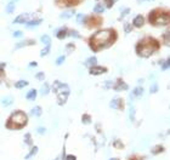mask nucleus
<instances>
[{"mask_svg": "<svg viewBox=\"0 0 170 160\" xmlns=\"http://www.w3.org/2000/svg\"><path fill=\"white\" fill-rule=\"evenodd\" d=\"M113 38L114 34L111 29L100 30L91 38V47L94 49V51H99L103 47H107L113 41Z\"/></svg>", "mask_w": 170, "mask_h": 160, "instance_id": "nucleus-1", "label": "nucleus"}, {"mask_svg": "<svg viewBox=\"0 0 170 160\" xmlns=\"http://www.w3.org/2000/svg\"><path fill=\"white\" fill-rule=\"evenodd\" d=\"M27 121H28L27 115L23 112L18 111V112H15L10 117L9 121L6 122V126L9 129H22L27 124Z\"/></svg>", "mask_w": 170, "mask_h": 160, "instance_id": "nucleus-2", "label": "nucleus"}, {"mask_svg": "<svg viewBox=\"0 0 170 160\" xmlns=\"http://www.w3.org/2000/svg\"><path fill=\"white\" fill-rule=\"evenodd\" d=\"M149 41H147V40H145V41H141L139 45H137V53L140 55L141 57H149L151 55H152L155 49L158 47V45L155 41H152L151 39H148Z\"/></svg>", "mask_w": 170, "mask_h": 160, "instance_id": "nucleus-3", "label": "nucleus"}, {"mask_svg": "<svg viewBox=\"0 0 170 160\" xmlns=\"http://www.w3.org/2000/svg\"><path fill=\"white\" fill-rule=\"evenodd\" d=\"M151 22L152 23H154L155 26H165V24H168L169 23V15L168 13H163V12H160V13H151Z\"/></svg>", "mask_w": 170, "mask_h": 160, "instance_id": "nucleus-4", "label": "nucleus"}, {"mask_svg": "<svg viewBox=\"0 0 170 160\" xmlns=\"http://www.w3.org/2000/svg\"><path fill=\"white\" fill-rule=\"evenodd\" d=\"M107 70H106V68L103 67H99V66H93L90 68V74L93 75H100V74H103V73H106Z\"/></svg>", "mask_w": 170, "mask_h": 160, "instance_id": "nucleus-5", "label": "nucleus"}, {"mask_svg": "<svg viewBox=\"0 0 170 160\" xmlns=\"http://www.w3.org/2000/svg\"><path fill=\"white\" fill-rule=\"evenodd\" d=\"M69 95V91H65V92H57V102L58 104H65L67 101V97Z\"/></svg>", "mask_w": 170, "mask_h": 160, "instance_id": "nucleus-6", "label": "nucleus"}, {"mask_svg": "<svg viewBox=\"0 0 170 160\" xmlns=\"http://www.w3.org/2000/svg\"><path fill=\"white\" fill-rule=\"evenodd\" d=\"M144 23H145V18H144V16H141V15L136 16L134 18V21H132V26L136 27V28H141V27L144 26Z\"/></svg>", "mask_w": 170, "mask_h": 160, "instance_id": "nucleus-7", "label": "nucleus"}, {"mask_svg": "<svg viewBox=\"0 0 170 160\" xmlns=\"http://www.w3.org/2000/svg\"><path fill=\"white\" fill-rule=\"evenodd\" d=\"M28 13H22V15H20V16H17L16 18H15V21H13V23H26L27 22V20H28Z\"/></svg>", "mask_w": 170, "mask_h": 160, "instance_id": "nucleus-8", "label": "nucleus"}, {"mask_svg": "<svg viewBox=\"0 0 170 160\" xmlns=\"http://www.w3.org/2000/svg\"><path fill=\"white\" fill-rule=\"evenodd\" d=\"M126 89H128V85L122 80H118V83L114 84V90H117V91H122V90H126Z\"/></svg>", "mask_w": 170, "mask_h": 160, "instance_id": "nucleus-9", "label": "nucleus"}, {"mask_svg": "<svg viewBox=\"0 0 170 160\" xmlns=\"http://www.w3.org/2000/svg\"><path fill=\"white\" fill-rule=\"evenodd\" d=\"M41 22H43L41 20H32V21H27V22H26V26H27V27H29V28H32V27L39 26Z\"/></svg>", "mask_w": 170, "mask_h": 160, "instance_id": "nucleus-10", "label": "nucleus"}, {"mask_svg": "<svg viewBox=\"0 0 170 160\" xmlns=\"http://www.w3.org/2000/svg\"><path fill=\"white\" fill-rule=\"evenodd\" d=\"M55 34H56V36H57L58 39H63L66 36V34H67V29L66 28H62V29H60L57 32H55Z\"/></svg>", "mask_w": 170, "mask_h": 160, "instance_id": "nucleus-11", "label": "nucleus"}, {"mask_svg": "<svg viewBox=\"0 0 170 160\" xmlns=\"http://www.w3.org/2000/svg\"><path fill=\"white\" fill-rule=\"evenodd\" d=\"M1 103H3L4 107L11 106V104L13 103V98H12V97H4V98L1 99Z\"/></svg>", "mask_w": 170, "mask_h": 160, "instance_id": "nucleus-12", "label": "nucleus"}, {"mask_svg": "<svg viewBox=\"0 0 170 160\" xmlns=\"http://www.w3.org/2000/svg\"><path fill=\"white\" fill-rule=\"evenodd\" d=\"M74 13H75V11H73V10H69V11H66V12H62L61 13V18H71L72 16H74Z\"/></svg>", "mask_w": 170, "mask_h": 160, "instance_id": "nucleus-13", "label": "nucleus"}, {"mask_svg": "<svg viewBox=\"0 0 170 160\" xmlns=\"http://www.w3.org/2000/svg\"><path fill=\"white\" fill-rule=\"evenodd\" d=\"M30 113H32V115L40 117V115H41V113H43V111H41V108H40V107H34V108L30 111Z\"/></svg>", "mask_w": 170, "mask_h": 160, "instance_id": "nucleus-14", "label": "nucleus"}, {"mask_svg": "<svg viewBox=\"0 0 170 160\" xmlns=\"http://www.w3.org/2000/svg\"><path fill=\"white\" fill-rule=\"evenodd\" d=\"M13 11H15V1H10L7 4V6H6V12L7 13H12Z\"/></svg>", "mask_w": 170, "mask_h": 160, "instance_id": "nucleus-15", "label": "nucleus"}, {"mask_svg": "<svg viewBox=\"0 0 170 160\" xmlns=\"http://www.w3.org/2000/svg\"><path fill=\"white\" fill-rule=\"evenodd\" d=\"M27 98L29 99V101H33V99L36 98V90H30L28 93H27Z\"/></svg>", "mask_w": 170, "mask_h": 160, "instance_id": "nucleus-16", "label": "nucleus"}, {"mask_svg": "<svg viewBox=\"0 0 170 160\" xmlns=\"http://www.w3.org/2000/svg\"><path fill=\"white\" fill-rule=\"evenodd\" d=\"M142 93H144V89H142V88H136L134 90V92L131 93V96H134V97H140Z\"/></svg>", "mask_w": 170, "mask_h": 160, "instance_id": "nucleus-17", "label": "nucleus"}, {"mask_svg": "<svg viewBox=\"0 0 170 160\" xmlns=\"http://www.w3.org/2000/svg\"><path fill=\"white\" fill-rule=\"evenodd\" d=\"M96 63H97V59H96V57H90L88 61L85 62V65L93 67V66H96Z\"/></svg>", "mask_w": 170, "mask_h": 160, "instance_id": "nucleus-18", "label": "nucleus"}, {"mask_svg": "<svg viewBox=\"0 0 170 160\" xmlns=\"http://www.w3.org/2000/svg\"><path fill=\"white\" fill-rule=\"evenodd\" d=\"M94 11L97 13H102V12H105V6L101 5V4H97V5L94 7Z\"/></svg>", "mask_w": 170, "mask_h": 160, "instance_id": "nucleus-19", "label": "nucleus"}, {"mask_svg": "<svg viewBox=\"0 0 170 160\" xmlns=\"http://www.w3.org/2000/svg\"><path fill=\"white\" fill-rule=\"evenodd\" d=\"M28 85V81H26V80H20V81H17L16 83V88L17 89H22V88H24V86Z\"/></svg>", "mask_w": 170, "mask_h": 160, "instance_id": "nucleus-20", "label": "nucleus"}, {"mask_svg": "<svg viewBox=\"0 0 170 160\" xmlns=\"http://www.w3.org/2000/svg\"><path fill=\"white\" fill-rule=\"evenodd\" d=\"M119 102H120V99H119V98H114V99H112V101H111L109 106H111V108H118Z\"/></svg>", "mask_w": 170, "mask_h": 160, "instance_id": "nucleus-21", "label": "nucleus"}, {"mask_svg": "<svg viewBox=\"0 0 170 160\" xmlns=\"http://www.w3.org/2000/svg\"><path fill=\"white\" fill-rule=\"evenodd\" d=\"M50 89V86L48 85V84H44L43 85V88H41V95H43V96H45V95H48L49 93V90Z\"/></svg>", "mask_w": 170, "mask_h": 160, "instance_id": "nucleus-22", "label": "nucleus"}, {"mask_svg": "<svg viewBox=\"0 0 170 160\" xmlns=\"http://www.w3.org/2000/svg\"><path fill=\"white\" fill-rule=\"evenodd\" d=\"M85 18H86V16L85 15H83V13H79V15L77 16V22L78 23H84V21H85Z\"/></svg>", "mask_w": 170, "mask_h": 160, "instance_id": "nucleus-23", "label": "nucleus"}, {"mask_svg": "<svg viewBox=\"0 0 170 160\" xmlns=\"http://www.w3.org/2000/svg\"><path fill=\"white\" fill-rule=\"evenodd\" d=\"M41 43L45 45H50V36L49 35H43L41 36Z\"/></svg>", "mask_w": 170, "mask_h": 160, "instance_id": "nucleus-24", "label": "nucleus"}, {"mask_svg": "<svg viewBox=\"0 0 170 160\" xmlns=\"http://www.w3.org/2000/svg\"><path fill=\"white\" fill-rule=\"evenodd\" d=\"M36 152H38V147H34L33 149L30 150V153H29V154H27V157H26V159H30V158L33 157L34 154H36Z\"/></svg>", "mask_w": 170, "mask_h": 160, "instance_id": "nucleus-25", "label": "nucleus"}, {"mask_svg": "<svg viewBox=\"0 0 170 160\" xmlns=\"http://www.w3.org/2000/svg\"><path fill=\"white\" fill-rule=\"evenodd\" d=\"M169 66H170V59L168 58V59H165L164 63L162 65V69H163V70H167L168 68H169Z\"/></svg>", "mask_w": 170, "mask_h": 160, "instance_id": "nucleus-26", "label": "nucleus"}, {"mask_svg": "<svg viewBox=\"0 0 170 160\" xmlns=\"http://www.w3.org/2000/svg\"><path fill=\"white\" fill-rule=\"evenodd\" d=\"M49 52H50V45H46V47H45L43 51L40 52V55L44 57V56H46V55H49Z\"/></svg>", "mask_w": 170, "mask_h": 160, "instance_id": "nucleus-27", "label": "nucleus"}, {"mask_svg": "<svg viewBox=\"0 0 170 160\" xmlns=\"http://www.w3.org/2000/svg\"><path fill=\"white\" fill-rule=\"evenodd\" d=\"M81 121L84 122V124H90V122H91V119H90V117H89V115H83Z\"/></svg>", "mask_w": 170, "mask_h": 160, "instance_id": "nucleus-28", "label": "nucleus"}, {"mask_svg": "<svg viewBox=\"0 0 170 160\" xmlns=\"http://www.w3.org/2000/svg\"><path fill=\"white\" fill-rule=\"evenodd\" d=\"M65 58H66L65 56H60V57L57 58V61H56V65H57V66H60V65H62V63L65 62Z\"/></svg>", "mask_w": 170, "mask_h": 160, "instance_id": "nucleus-29", "label": "nucleus"}, {"mask_svg": "<svg viewBox=\"0 0 170 160\" xmlns=\"http://www.w3.org/2000/svg\"><path fill=\"white\" fill-rule=\"evenodd\" d=\"M157 91H158V85L157 84H153L152 86H151V93L157 92Z\"/></svg>", "mask_w": 170, "mask_h": 160, "instance_id": "nucleus-30", "label": "nucleus"}, {"mask_svg": "<svg viewBox=\"0 0 170 160\" xmlns=\"http://www.w3.org/2000/svg\"><path fill=\"white\" fill-rule=\"evenodd\" d=\"M22 35H23V33H22V32H20V30L13 32V36H15V38H21Z\"/></svg>", "mask_w": 170, "mask_h": 160, "instance_id": "nucleus-31", "label": "nucleus"}, {"mask_svg": "<svg viewBox=\"0 0 170 160\" xmlns=\"http://www.w3.org/2000/svg\"><path fill=\"white\" fill-rule=\"evenodd\" d=\"M134 117H135V109L131 108L130 109V120H134V119H135Z\"/></svg>", "mask_w": 170, "mask_h": 160, "instance_id": "nucleus-32", "label": "nucleus"}, {"mask_svg": "<svg viewBox=\"0 0 170 160\" xmlns=\"http://www.w3.org/2000/svg\"><path fill=\"white\" fill-rule=\"evenodd\" d=\"M26 143H28V144H32V141H30V135L28 134V135H26Z\"/></svg>", "mask_w": 170, "mask_h": 160, "instance_id": "nucleus-33", "label": "nucleus"}, {"mask_svg": "<svg viewBox=\"0 0 170 160\" xmlns=\"http://www.w3.org/2000/svg\"><path fill=\"white\" fill-rule=\"evenodd\" d=\"M44 73H38V74H36V79H39V80H43L44 79Z\"/></svg>", "mask_w": 170, "mask_h": 160, "instance_id": "nucleus-34", "label": "nucleus"}, {"mask_svg": "<svg viewBox=\"0 0 170 160\" xmlns=\"http://www.w3.org/2000/svg\"><path fill=\"white\" fill-rule=\"evenodd\" d=\"M114 3H116V0H107V7H111Z\"/></svg>", "mask_w": 170, "mask_h": 160, "instance_id": "nucleus-35", "label": "nucleus"}, {"mask_svg": "<svg viewBox=\"0 0 170 160\" xmlns=\"http://www.w3.org/2000/svg\"><path fill=\"white\" fill-rule=\"evenodd\" d=\"M71 35H72V36H75V38H80L79 33H77V32H72V33H71Z\"/></svg>", "mask_w": 170, "mask_h": 160, "instance_id": "nucleus-36", "label": "nucleus"}, {"mask_svg": "<svg viewBox=\"0 0 170 160\" xmlns=\"http://www.w3.org/2000/svg\"><path fill=\"white\" fill-rule=\"evenodd\" d=\"M66 160H75V157L74 155H68V157H66Z\"/></svg>", "mask_w": 170, "mask_h": 160, "instance_id": "nucleus-37", "label": "nucleus"}, {"mask_svg": "<svg viewBox=\"0 0 170 160\" xmlns=\"http://www.w3.org/2000/svg\"><path fill=\"white\" fill-rule=\"evenodd\" d=\"M128 13H129V9H125L123 12H122V16H126Z\"/></svg>", "mask_w": 170, "mask_h": 160, "instance_id": "nucleus-38", "label": "nucleus"}, {"mask_svg": "<svg viewBox=\"0 0 170 160\" xmlns=\"http://www.w3.org/2000/svg\"><path fill=\"white\" fill-rule=\"evenodd\" d=\"M130 29H131V27L129 24H125V32H126V33H129Z\"/></svg>", "mask_w": 170, "mask_h": 160, "instance_id": "nucleus-39", "label": "nucleus"}, {"mask_svg": "<svg viewBox=\"0 0 170 160\" xmlns=\"http://www.w3.org/2000/svg\"><path fill=\"white\" fill-rule=\"evenodd\" d=\"M39 134H43V132H45V129H43V127H40V129L38 130Z\"/></svg>", "mask_w": 170, "mask_h": 160, "instance_id": "nucleus-40", "label": "nucleus"}, {"mask_svg": "<svg viewBox=\"0 0 170 160\" xmlns=\"http://www.w3.org/2000/svg\"><path fill=\"white\" fill-rule=\"evenodd\" d=\"M35 66H38L35 62H32V63H30V67H35Z\"/></svg>", "mask_w": 170, "mask_h": 160, "instance_id": "nucleus-41", "label": "nucleus"}, {"mask_svg": "<svg viewBox=\"0 0 170 160\" xmlns=\"http://www.w3.org/2000/svg\"><path fill=\"white\" fill-rule=\"evenodd\" d=\"M72 1H74V3H78V1H81V0H72Z\"/></svg>", "mask_w": 170, "mask_h": 160, "instance_id": "nucleus-42", "label": "nucleus"}, {"mask_svg": "<svg viewBox=\"0 0 170 160\" xmlns=\"http://www.w3.org/2000/svg\"><path fill=\"white\" fill-rule=\"evenodd\" d=\"M3 74V69H1V68H0V75H1Z\"/></svg>", "mask_w": 170, "mask_h": 160, "instance_id": "nucleus-43", "label": "nucleus"}, {"mask_svg": "<svg viewBox=\"0 0 170 160\" xmlns=\"http://www.w3.org/2000/svg\"><path fill=\"white\" fill-rule=\"evenodd\" d=\"M144 1H153V0H144Z\"/></svg>", "mask_w": 170, "mask_h": 160, "instance_id": "nucleus-44", "label": "nucleus"}, {"mask_svg": "<svg viewBox=\"0 0 170 160\" xmlns=\"http://www.w3.org/2000/svg\"><path fill=\"white\" fill-rule=\"evenodd\" d=\"M12 1H17V0H12Z\"/></svg>", "mask_w": 170, "mask_h": 160, "instance_id": "nucleus-45", "label": "nucleus"}, {"mask_svg": "<svg viewBox=\"0 0 170 160\" xmlns=\"http://www.w3.org/2000/svg\"><path fill=\"white\" fill-rule=\"evenodd\" d=\"M111 160H117V159H111Z\"/></svg>", "mask_w": 170, "mask_h": 160, "instance_id": "nucleus-46", "label": "nucleus"}, {"mask_svg": "<svg viewBox=\"0 0 170 160\" xmlns=\"http://www.w3.org/2000/svg\"><path fill=\"white\" fill-rule=\"evenodd\" d=\"M56 160H60V159H56Z\"/></svg>", "mask_w": 170, "mask_h": 160, "instance_id": "nucleus-47", "label": "nucleus"}]
</instances>
